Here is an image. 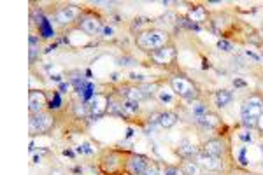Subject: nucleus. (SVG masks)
Listing matches in <instances>:
<instances>
[{
    "label": "nucleus",
    "instance_id": "ddd939ff",
    "mask_svg": "<svg viewBox=\"0 0 263 175\" xmlns=\"http://www.w3.org/2000/svg\"><path fill=\"white\" fill-rule=\"evenodd\" d=\"M195 123H197L200 128H204V130H216V128H219L221 119L218 114H214V112H207L206 116L195 119Z\"/></svg>",
    "mask_w": 263,
    "mask_h": 175
},
{
    "label": "nucleus",
    "instance_id": "bb28decb",
    "mask_svg": "<svg viewBox=\"0 0 263 175\" xmlns=\"http://www.w3.org/2000/svg\"><path fill=\"white\" fill-rule=\"evenodd\" d=\"M100 33H102V37H106V39H107V37H112L114 30H112V27H107V25H104V28H102V32H100Z\"/></svg>",
    "mask_w": 263,
    "mask_h": 175
},
{
    "label": "nucleus",
    "instance_id": "f3484780",
    "mask_svg": "<svg viewBox=\"0 0 263 175\" xmlns=\"http://www.w3.org/2000/svg\"><path fill=\"white\" fill-rule=\"evenodd\" d=\"M232 100H233V95H232V91H228V90H219V91H216V95H214V102L219 109L228 107L232 103Z\"/></svg>",
    "mask_w": 263,
    "mask_h": 175
},
{
    "label": "nucleus",
    "instance_id": "4be33fe9",
    "mask_svg": "<svg viewBox=\"0 0 263 175\" xmlns=\"http://www.w3.org/2000/svg\"><path fill=\"white\" fill-rule=\"evenodd\" d=\"M158 100H160L161 103H165V105H172L175 102V93L172 90H158Z\"/></svg>",
    "mask_w": 263,
    "mask_h": 175
},
{
    "label": "nucleus",
    "instance_id": "2eb2a0df",
    "mask_svg": "<svg viewBox=\"0 0 263 175\" xmlns=\"http://www.w3.org/2000/svg\"><path fill=\"white\" fill-rule=\"evenodd\" d=\"M177 151H179V154H181L183 158H185V160H193V158L197 156V152L200 151V149L195 147L191 140L185 139V140H181V142H179V149H177Z\"/></svg>",
    "mask_w": 263,
    "mask_h": 175
},
{
    "label": "nucleus",
    "instance_id": "f8f14e48",
    "mask_svg": "<svg viewBox=\"0 0 263 175\" xmlns=\"http://www.w3.org/2000/svg\"><path fill=\"white\" fill-rule=\"evenodd\" d=\"M202 151L207 154H212V156H216V158H223L225 154H227V144L221 139H211L204 144Z\"/></svg>",
    "mask_w": 263,
    "mask_h": 175
},
{
    "label": "nucleus",
    "instance_id": "9d476101",
    "mask_svg": "<svg viewBox=\"0 0 263 175\" xmlns=\"http://www.w3.org/2000/svg\"><path fill=\"white\" fill-rule=\"evenodd\" d=\"M79 28L85 33H88V35H97V33L102 32L104 23L100 21V18H97V16H85L79 21Z\"/></svg>",
    "mask_w": 263,
    "mask_h": 175
},
{
    "label": "nucleus",
    "instance_id": "423d86ee",
    "mask_svg": "<svg viewBox=\"0 0 263 175\" xmlns=\"http://www.w3.org/2000/svg\"><path fill=\"white\" fill-rule=\"evenodd\" d=\"M151 161L148 160L143 154H128L127 156V173L128 175H143L146 172V168L149 166Z\"/></svg>",
    "mask_w": 263,
    "mask_h": 175
},
{
    "label": "nucleus",
    "instance_id": "f03ea898",
    "mask_svg": "<svg viewBox=\"0 0 263 175\" xmlns=\"http://www.w3.org/2000/svg\"><path fill=\"white\" fill-rule=\"evenodd\" d=\"M127 152L106 151L98 161V168L104 175H123L127 173Z\"/></svg>",
    "mask_w": 263,
    "mask_h": 175
},
{
    "label": "nucleus",
    "instance_id": "0eeeda50",
    "mask_svg": "<svg viewBox=\"0 0 263 175\" xmlns=\"http://www.w3.org/2000/svg\"><path fill=\"white\" fill-rule=\"evenodd\" d=\"M193 160L200 165V168H202L204 172H219V170L223 168L221 158H216V156H212V154H207L204 151H198Z\"/></svg>",
    "mask_w": 263,
    "mask_h": 175
},
{
    "label": "nucleus",
    "instance_id": "393cba45",
    "mask_svg": "<svg viewBox=\"0 0 263 175\" xmlns=\"http://www.w3.org/2000/svg\"><path fill=\"white\" fill-rule=\"evenodd\" d=\"M143 175H160V172H158V165L156 163H149V166L146 168V172Z\"/></svg>",
    "mask_w": 263,
    "mask_h": 175
},
{
    "label": "nucleus",
    "instance_id": "c756f323",
    "mask_svg": "<svg viewBox=\"0 0 263 175\" xmlns=\"http://www.w3.org/2000/svg\"><path fill=\"white\" fill-rule=\"evenodd\" d=\"M261 168H263V163H261Z\"/></svg>",
    "mask_w": 263,
    "mask_h": 175
},
{
    "label": "nucleus",
    "instance_id": "c85d7f7f",
    "mask_svg": "<svg viewBox=\"0 0 263 175\" xmlns=\"http://www.w3.org/2000/svg\"><path fill=\"white\" fill-rule=\"evenodd\" d=\"M261 61H263V53H261Z\"/></svg>",
    "mask_w": 263,
    "mask_h": 175
},
{
    "label": "nucleus",
    "instance_id": "aec40b11",
    "mask_svg": "<svg viewBox=\"0 0 263 175\" xmlns=\"http://www.w3.org/2000/svg\"><path fill=\"white\" fill-rule=\"evenodd\" d=\"M139 111H140L139 102H132V100H123L121 102V114L128 116V118L139 114Z\"/></svg>",
    "mask_w": 263,
    "mask_h": 175
},
{
    "label": "nucleus",
    "instance_id": "a211bd4d",
    "mask_svg": "<svg viewBox=\"0 0 263 175\" xmlns=\"http://www.w3.org/2000/svg\"><path fill=\"white\" fill-rule=\"evenodd\" d=\"M181 170L185 175H204V170L195 160H185L181 163Z\"/></svg>",
    "mask_w": 263,
    "mask_h": 175
},
{
    "label": "nucleus",
    "instance_id": "f257e3e1",
    "mask_svg": "<svg viewBox=\"0 0 263 175\" xmlns=\"http://www.w3.org/2000/svg\"><path fill=\"white\" fill-rule=\"evenodd\" d=\"M170 42V35L160 28H146L137 35V46L144 51H156L160 48H165Z\"/></svg>",
    "mask_w": 263,
    "mask_h": 175
},
{
    "label": "nucleus",
    "instance_id": "6ab92c4d",
    "mask_svg": "<svg viewBox=\"0 0 263 175\" xmlns=\"http://www.w3.org/2000/svg\"><path fill=\"white\" fill-rule=\"evenodd\" d=\"M188 18H190V21H195V23L207 21V11H206V7H202V6L193 7V9L188 12Z\"/></svg>",
    "mask_w": 263,
    "mask_h": 175
},
{
    "label": "nucleus",
    "instance_id": "1a4fd4ad",
    "mask_svg": "<svg viewBox=\"0 0 263 175\" xmlns=\"http://www.w3.org/2000/svg\"><path fill=\"white\" fill-rule=\"evenodd\" d=\"M81 7H77V6H64V7H60V9L56 11V14H55V18H56V21L60 23V25H72L74 21H77L79 18H81Z\"/></svg>",
    "mask_w": 263,
    "mask_h": 175
},
{
    "label": "nucleus",
    "instance_id": "a878e982",
    "mask_svg": "<svg viewBox=\"0 0 263 175\" xmlns=\"http://www.w3.org/2000/svg\"><path fill=\"white\" fill-rule=\"evenodd\" d=\"M218 48L223 49V51H232V44L228 40H219L218 42Z\"/></svg>",
    "mask_w": 263,
    "mask_h": 175
},
{
    "label": "nucleus",
    "instance_id": "9b49d317",
    "mask_svg": "<svg viewBox=\"0 0 263 175\" xmlns=\"http://www.w3.org/2000/svg\"><path fill=\"white\" fill-rule=\"evenodd\" d=\"M149 55H151V58L158 65H169V63H172L175 58V49L172 46H165V48H160V49H156V51H151Z\"/></svg>",
    "mask_w": 263,
    "mask_h": 175
},
{
    "label": "nucleus",
    "instance_id": "dca6fc26",
    "mask_svg": "<svg viewBox=\"0 0 263 175\" xmlns=\"http://www.w3.org/2000/svg\"><path fill=\"white\" fill-rule=\"evenodd\" d=\"M179 121V116L175 114L172 111H165L160 114V121H158V124H160L161 128H165V130H169V128H172L177 124Z\"/></svg>",
    "mask_w": 263,
    "mask_h": 175
},
{
    "label": "nucleus",
    "instance_id": "7ed1b4c3",
    "mask_svg": "<svg viewBox=\"0 0 263 175\" xmlns=\"http://www.w3.org/2000/svg\"><path fill=\"white\" fill-rule=\"evenodd\" d=\"M263 114V98L258 97V95H253L244 102V105L240 107V118L244 126L253 128L256 126L258 119Z\"/></svg>",
    "mask_w": 263,
    "mask_h": 175
},
{
    "label": "nucleus",
    "instance_id": "39448f33",
    "mask_svg": "<svg viewBox=\"0 0 263 175\" xmlns=\"http://www.w3.org/2000/svg\"><path fill=\"white\" fill-rule=\"evenodd\" d=\"M55 124V118L49 111L39 112V114H30V133L32 135H41L48 133Z\"/></svg>",
    "mask_w": 263,
    "mask_h": 175
},
{
    "label": "nucleus",
    "instance_id": "b1692460",
    "mask_svg": "<svg viewBox=\"0 0 263 175\" xmlns=\"http://www.w3.org/2000/svg\"><path fill=\"white\" fill-rule=\"evenodd\" d=\"M160 175H185L181 170V166H167V168L164 170V173Z\"/></svg>",
    "mask_w": 263,
    "mask_h": 175
},
{
    "label": "nucleus",
    "instance_id": "5701e85b",
    "mask_svg": "<svg viewBox=\"0 0 263 175\" xmlns=\"http://www.w3.org/2000/svg\"><path fill=\"white\" fill-rule=\"evenodd\" d=\"M39 33L44 37V39H51V37H55V30H53V27L49 25V21H39Z\"/></svg>",
    "mask_w": 263,
    "mask_h": 175
},
{
    "label": "nucleus",
    "instance_id": "cd10ccee",
    "mask_svg": "<svg viewBox=\"0 0 263 175\" xmlns=\"http://www.w3.org/2000/svg\"><path fill=\"white\" fill-rule=\"evenodd\" d=\"M256 126H258V130H260V132H263V114L260 116V119H258Z\"/></svg>",
    "mask_w": 263,
    "mask_h": 175
},
{
    "label": "nucleus",
    "instance_id": "6e6552de",
    "mask_svg": "<svg viewBox=\"0 0 263 175\" xmlns=\"http://www.w3.org/2000/svg\"><path fill=\"white\" fill-rule=\"evenodd\" d=\"M49 107V100L48 95L41 90H33L28 95V111L30 114H39V112H44Z\"/></svg>",
    "mask_w": 263,
    "mask_h": 175
},
{
    "label": "nucleus",
    "instance_id": "412c9836",
    "mask_svg": "<svg viewBox=\"0 0 263 175\" xmlns=\"http://www.w3.org/2000/svg\"><path fill=\"white\" fill-rule=\"evenodd\" d=\"M190 109H191V114H193L195 119L202 118V116H206L207 112H211L206 103L200 102V100H193V102H191V105H190Z\"/></svg>",
    "mask_w": 263,
    "mask_h": 175
},
{
    "label": "nucleus",
    "instance_id": "20e7f679",
    "mask_svg": "<svg viewBox=\"0 0 263 175\" xmlns=\"http://www.w3.org/2000/svg\"><path fill=\"white\" fill-rule=\"evenodd\" d=\"M170 90L175 93V97H181L185 100H197V86L186 77H172L170 79Z\"/></svg>",
    "mask_w": 263,
    "mask_h": 175
},
{
    "label": "nucleus",
    "instance_id": "4468645a",
    "mask_svg": "<svg viewBox=\"0 0 263 175\" xmlns=\"http://www.w3.org/2000/svg\"><path fill=\"white\" fill-rule=\"evenodd\" d=\"M119 93L123 95L125 100H132V102H140V100H144L148 97V95L140 90V86H123Z\"/></svg>",
    "mask_w": 263,
    "mask_h": 175
}]
</instances>
